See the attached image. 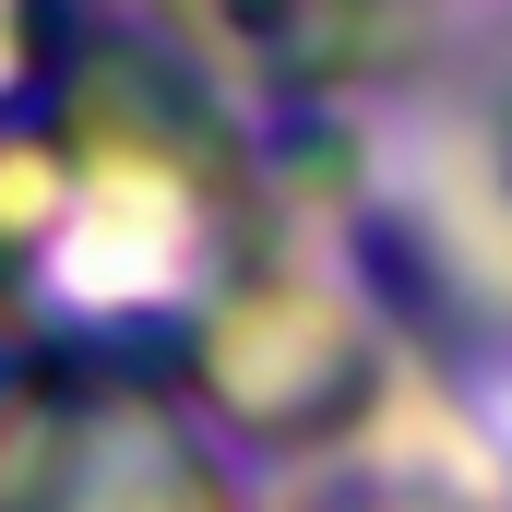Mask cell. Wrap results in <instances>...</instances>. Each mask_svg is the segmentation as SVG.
<instances>
[{"label":"cell","mask_w":512,"mask_h":512,"mask_svg":"<svg viewBox=\"0 0 512 512\" xmlns=\"http://www.w3.org/2000/svg\"><path fill=\"white\" fill-rule=\"evenodd\" d=\"M24 512H215V489L155 417H108V429L48 441V465L24 477Z\"/></svg>","instance_id":"obj_1"}]
</instances>
